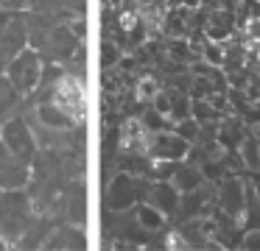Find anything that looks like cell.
Listing matches in <instances>:
<instances>
[{
	"mask_svg": "<svg viewBox=\"0 0 260 251\" xmlns=\"http://www.w3.org/2000/svg\"><path fill=\"white\" fill-rule=\"evenodd\" d=\"M168 245H171V248H187V243L179 237V234H171V237H168Z\"/></svg>",
	"mask_w": 260,
	"mask_h": 251,
	"instance_id": "277c9868",
	"label": "cell"
},
{
	"mask_svg": "<svg viewBox=\"0 0 260 251\" xmlns=\"http://www.w3.org/2000/svg\"><path fill=\"white\" fill-rule=\"evenodd\" d=\"M148 131L140 126V123H135V120H129L123 126V131H120V145L123 148H129V151H146L148 148Z\"/></svg>",
	"mask_w": 260,
	"mask_h": 251,
	"instance_id": "7a4b0ae2",
	"label": "cell"
},
{
	"mask_svg": "<svg viewBox=\"0 0 260 251\" xmlns=\"http://www.w3.org/2000/svg\"><path fill=\"white\" fill-rule=\"evenodd\" d=\"M53 106L62 112L68 120H79L84 115V89L76 81L73 76H64L56 84V92H53Z\"/></svg>",
	"mask_w": 260,
	"mask_h": 251,
	"instance_id": "6da1fadb",
	"label": "cell"
},
{
	"mask_svg": "<svg viewBox=\"0 0 260 251\" xmlns=\"http://www.w3.org/2000/svg\"><path fill=\"white\" fill-rule=\"evenodd\" d=\"M151 92H157V84H154V81H143V84H140L143 100H148V95H151Z\"/></svg>",
	"mask_w": 260,
	"mask_h": 251,
	"instance_id": "3957f363",
	"label": "cell"
}]
</instances>
